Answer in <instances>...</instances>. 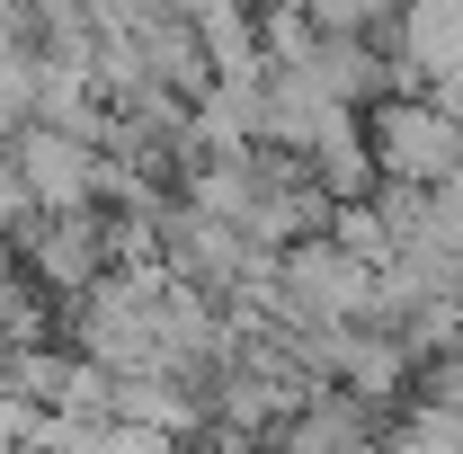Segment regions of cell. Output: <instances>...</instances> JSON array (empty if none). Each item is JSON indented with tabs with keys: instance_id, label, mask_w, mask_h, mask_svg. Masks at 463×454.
I'll use <instances>...</instances> for the list:
<instances>
[{
	"instance_id": "obj_2",
	"label": "cell",
	"mask_w": 463,
	"mask_h": 454,
	"mask_svg": "<svg viewBox=\"0 0 463 454\" xmlns=\"http://www.w3.org/2000/svg\"><path fill=\"white\" fill-rule=\"evenodd\" d=\"M99 161H108L99 143H71V134H45V125H27L9 143V170H18L27 214H80L99 196Z\"/></svg>"
},
{
	"instance_id": "obj_5",
	"label": "cell",
	"mask_w": 463,
	"mask_h": 454,
	"mask_svg": "<svg viewBox=\"0 0 463 454\" xmlns=\"http://www.w3.org/2000/svg\"><path fill=\"white\" fill-rule=\"evenodd\" d=\"M108 419L116 428H152V437H187V428H205V401L187 393V383H170V374H125L108 401Z\"/></svg>"
},
{
	"instance_id": "obj_3",
	"label": "cell",
	"mask_w": 463,
	"mask_h": 454,
	"mask_svg": "<svg viewBox=\"0 0 463 454\" xmlns=\"http://www.w3.org/2000/svg\"><path fill=\"white\" fill-rule=\"evenodd\" d=\"M18 259L36 268V285H99L108 268V223L99 214H27L18 223Z\"/></svg>"
},
{
	"instance_id": "obj_4",
	"label": "cell",
	"mask_w": 463,
	"mask_h": 454,
	"mask_svg": "<svg viewBox=\"0 0 463 454\" xmlns=\"http://www.w3.org/2000/svg\"><path fill=\"white\" fill-rule=\"evenodd\" d=\"M330 125V99L303 80V71H259V143H286V152H312Z\"/></svg>"
},
{
	"instance_id": "obj_7",
	"label": "cell",
	"mask_w": 463,
	"mask_h": 454,
	"mask_svg": "<svg viewBox=\"0 0 463 454\" xmlns=\"http://www.w3.org/2000/svg\"><path fill=\"white\" fill-rule=\"evenodd\" d=\"M27 223V196H18V170H9V152H0V232Z\"/></svg>"
},
{
	"instance_id": "obj_1",
	"label": "cell",
	"mask_w": 463,
	"mask_h": 454,
	"mask_svg": "<svg viewBox=\"0 0 463 454\" xmlns=\"http://www.w3.org/2000/svg\"><path fill=\"white\" fill-rule=\"evenodd\" d=\"M374 161H383L392 187L437 196V187L463 170V125L446 108H428V99H392V108L374 116Z\"/></svg>"
},
{
	"instance_id": "obj_6",
	"label": "cell",
	"mask_w": 463,
	"mask_h": 454,
	"mask_svg": "<svg viewBox=\"0 0 463 454\" xmlns=\"http://www.w3.org/2000/svg\"><path fill=\"white\" fill-rule=\"evenodd\" d=\"M303 161H312L303 178H312L321 196H347V205H356V187L374 178V161H365V143H356V116H347V108H330V125H321V143H312Z\"/></svg>"
}]
</instances>
